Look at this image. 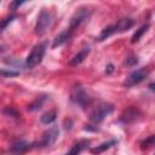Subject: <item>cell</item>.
<instances>
[{
    "label": "cell",
    "instance_id": "1",
    "mask_svg": "<svg viewBox=\"0 0 155 155\" xmlns=\"http://www.w3.org/2000/svg\"><path fill=\"white\" fill-rule=\"evenodd\" d=\"M46 48H47V42L46 41L35 45L33 47V50L30 51V53L28 54L27 59H25V67L28 69H33L38 64H40V62L42 61L44 54L46 52Z\"/></svg>",
    "mask_w": 155,
    "mask_h": 155
},
{
    "label": "cell",
    "instance_id": "2",
    "mask_svg": "<svg viewBox=\"0 0 155 155\" xmlns=\"http://www.w3.org/2000/svg\"><path fill=\"white\" fill-rule=\"evenodd\" d=\"M53 23V15L51 11L44 8L38 16V21L35 24V34L39 36H42L52 25Z\"/></svg>",
    "mask_w": 155,
    "mask_h": 155
},
{
    "label": "cell",
    "instance_id": "3",
    "mask_svg": "<svg viewBox=\"0 0 155 155\" xmlns=\"http://www.w3.org/2000/svg\"><path fill=\"white\" fill-rule=\"evenodd\" d=\"M114 110V105L110 103H102L99 104L97 108H94L92 110V113L90 114V120L93 124H99L102 122L107 116H109Z\"/></svg>",
    "mask_w": 155,
    "mask_h": 155
},
{
    "label": "cell",
    "instance_id": "4",
    "mask_svg": "<svg viewBox=\"0 0 155 155\" xmlns=\"http://www.w3.org/2000/svg\"><path fill=\"white\" fill-rule=\"evenodd\" d=\"M70 99L73 103H75L76 105H79L80 108H86L87 105H90L91 103V97L87 94V92L84 90L82 86L78 85L71 90L70 93Z\"/></svg>",
    "mask_w": 155,
    "mask_h": 155
},
{
    "label": "cell",
    "instance_id": "5",
    "mask_svg": "<svg viewBox=\"0 0 155 155\" xmlns=\"http://www.w3.org/2000/svg\"><path fill=\"white\" fill-rule=\"evenodd\" d=\"M58 136H59V130L57 126H52L50 127L48 130H46L42 134H41V138L39 139V142L36 143L38 147L40 148H45V147H50L52 145L57 139H58Z\"/></svg>",
    "mask_w": 155,
    "mask_h": 155
},
{
    "label": "cell",
    "instance_id": "6",
    "mask_svg": "<svg viewBox=\"0 0 155 155\" xmlns=\"http://www.w3.org/2000/svg\"><path fill=\"white\" fill-rule=\"evenodd\" d=\"M148 76V69L147 68H139L134 71H132L125 80H124V86L125 87H133L138 84H140L145 78Z\"/></svg>",
    "mask_w": 155,
    "mask_h": 155
},
{
    "label": "cell",
    "instance_id": "7",
    "mask_svg": "<svg viewBox=\"0 0 155 155\" xmlns=\"http://www.w3.org/2000/svg\"><path fill=\"white\" fill-rule=\"evenodd\" d=\"M91 15V11L90 8H86V7H81L79 8L74 15L73 17L70 18V23H69V29L70 30H74L75 28H78L84 21H86Z\"/></svg>",
    "mask_w": 155,
    "mask_h": 155
},
{
    "label": "cell",
    "instance_id": "8",
    "mask_svg": "<svg viewBox=\"0 0 155 155\" xmlns=\"http://www.w3.org/2000/svg\"><path fill=\"white\" fill-rule=\"evenodd\" d=\"M33 145H34L33 143H29V142H25V140H17V142L12 143L8 151L12 155H22V154L27 153L28 150H30L33 148Z\"/></svg>",
    "mask_w": 155,
    "mask_h": 155
},
{
    "label": "cell",
    "instance_id": "9",
    "mask_svg": "<svg viewBox=\"0 0 155 155\" xmlns=\"http://www.w3.org/2000/svg\"><path fill=\"white\" fill-rule=\"evenodd\" d=\"M71 34H73V30H70L69 28H67L65 30L61 31V33H59L58 35H56V38L53 39V42H52V48H56L57 46H61V45L65 44V42H67V41L70 39Z\"/></svg>",
    "mask_w": 155,
    "mask_h": 155
},
{
    "label": "cell",
    "instance_id": "10",
    "mask_svg": "<svg viewBox=\"0 0 155 155\" xmlns=\"http://www.w3.org/2000/svg\"><path fill=\"white\" fill-rule=\"evenodd\" d=\"M88 53H90V48H88V47H84L81 51H79V52L69 61V65H70V67H78L79 64H81V63L85 61V58H87Z\"/></svg>",
    "mask_w": 155,
    "mask_h": 155
},
{
    "label": "cell",
    "instance_id": "11",
    "mask_svg": "<svg viewBox=\"0 0 155 155\" xmlns=\"http://www.w3.org/2000/svg\"><path fill=\"white\" fill-rule=\"evenodd\" d=\"M139 117V111L134 108H131V109H127L120 117V120L124 122V124H131L133 121H136L137 119Z\"/></svg>",
    "mask_w": 155,
    "mask_h": 155
},
{
    "label": "cell",
    "instance_id": "12",
    "mask_svg": "<svg viewBox=\"0 0 155 155\" xmlns=\"http://www.w3.org/2000/svg\"><path fill=\"white\" fill-rule=\"evenodd\" d=\"M134 24V21L132 18H121L117 23H115V29H116V33H122V31H126L128 30L130 28H132Z\"/></svg>",
    "mask_w": 155,
    "mask_h": 155
},
{
    "label": "cell",
    "instance_id": "13",
    "mask_svg": "<svg viewBox=\"0 0 155 155\" xmlns=\"http://www.w3.org/2000/svg\"><path fill=\"white\" fill-rule=\"evenodd\" d=\"M115 144H116V140H115V139H110V140H107V142L101 143L99 145H97V147H94V148H91L90 151H91L93 155H98V154H101V153L108 150L109 148H111V147L115 145Z\"/></svg>",
    "mask_w": 155,
    "mask_h": 155
},
{
    "label": "cell",
    "instance_id": "14",
    "mask_svg": "<svg viewBox=\"0 0 155 155\" xmlns=\"http://www.w3.org/2000/svg\"><path fill=\"white\" fill-rule=\"evenodd\" d=\"M88 143H90V140H86V139L76 142V143L70 148V150H69L65 155H79L84 149H86V148H87Z\"/></svg>",
    "mask_w": 155,
    "mask_h": 155
},
{
    "label": "cell",
    "instance_id": "15",
    "mask_svg": "<svg viewBox=\"0 0 155 155\" xmlns=\"http://www.w3.org/2000/svg\"><path fill=\"white\" fill-rule=\"evenodd\" d=\"M114 33H116V29H115V24H110V25H107L102 29V31L99 33L98 35V40L99 41H103L108 38H110Z\"/></svg>",
    "mask_w": 155,
    "mask_h": 155
},
{
    "label": "cell",
    "instance_id": "16",
    "mask_svg": "<svg viewBox=\"0 0 155 155\" xmlns=\"http://www.w3.org/2000/svg\"><path fill=\"white\" fill-rule=\"evenodd\" d=\"M56 117H57V113L54 110H48L40 116V121L44 125H50L56 120Z\"/></svg>",
    "mask_w": 155,
    "mask_h": 155
},
{
    "label": "cell",
    "instance_id": "17",
    "mask_svg": "<svg viewBox=\"0 0 155 155\" xmlns=\"http://www.w3.org/2000/svg\"><path fill=\"white\" fill-rule=\"evenodd\" d=\"M148 29H149V24H143L139 29H137V31L133 34V36H132V42L134 44V42H137V41H139V39L143 36V34L144 33H147L148 31Z\"/></svg>",
    "mask_w": 155,
    "mask_h": 155
},
{
    "label": "cell",
    "instance_id": "18",
    "mask_svg": "<svg viewBox=\"0 0 155 155\" xmlns=\"http://www.w3.org/2000/svg\"><path fill=\"white\" fill-rule=\"evenodd\" d=\"M19 74V70H16L15 68H2L1 69V75L2 78H13V76H17Z\"/></svg>",
    "mask_w": 155,
    "mask_h": 155
},
{
    "label": "cell",
    "instance_id": "19",
    "mask_svg": "<svg viewBox=\"0 0 155 155\" xmlns=\"http://www.w3.org/2000/svg\"><path fill=\"white\" fill-rule=\"evenodd\" d=\"M154 144H155V136H150V137H148L147 139H144L140 143V148L142 149H147V148H149V147H151Z\"/></svg>",
    "mask_w": 155,
    "mask_h": 155
},
{
    "label": "cell",
    "instance_id": "20",
    "mask_svg": "<svg viewBox=\"0 0 155 155\" xmlns=\"http://www.w3.org/2000/svg\"><path fill=\"white\" fill-rule=\"evenodd\" d=\"M137 63H138L137 56H130V57H127L126 61H125V64L128 65V67H133V65H136Z\"/></svg>",
    "mask_w": 155,
    "mask_h": 155
},
{
    "label": "cell",
    "instance_id": "21",
    "mask_svg": "<svg viewBox=\"0 0 155 155\" xmlns=\"http://www.w3.org/2000/svg\"><path fill=\"white\" fill-rule=\"evenodd\" d=\"M15 18H16V16H15V15H11V16L6 17V18L2 21V24H1V30H5V29H6V27H7V24H8V23H11V22H12Z\"/></svg>",
    "mask_w": 155,
    "mask_h": 155
},
{
    "label": "cell",
    "instance_id": "22",
    "mask_svg": "<svg viewBox=\"0 0 155 155\" xmlns=\"http://www.w3.org/2000/svg\"><path fill=\"white\" fill-rule=\"evenodd\" d=\"M105 68H107V69H105V73H107V74H111V73L115 70V68H114L113 64H108Z\"/></svg>",
    "mask_w": 155,
    "mask_h": 155
},
{
    "label": "cell",
    "instance_id": "23",
    "mask_svg": "<svg viewBox=\"0 0 155 155\" xmlns=\"http://www.w3.org/2000/svg\"><path fill=\"white\" fill-rule=\"evenodd\" d=\"M23 4V1H15V2H12L10 6H11V8H16L17 6H19V5H22Z\"/></svg>",
    "mask_w": 155,
    "mask_h": 155
},
{
    "label": "cell",
    "instance_id": "24",
    "mask_svg": "<svg viewBox=\"0 0 155 155\" xmlns=\"http://www.w3.org/2000/svg\"><path fill=\"white\" fill-rule=\"evenodd\" d=\"M148 87H149V90H150L151 92H154V93H155V82L149 84V86H148Z\"/></svg>",
    "mask_w": 155,
    "mask_h": 155
},
{
    "label": "cell",
    "instance_id": "25",
    "mask_svg": "<svg viewBox=\"0 0 155 155\" xmlns=\"http://www.w3.org/2000/svg\"><path fill=\"white\" fill-rule=\"evenodd\" d=\"M154 155H155V153H154Z\"/></svg>",
    "mask_w": 155,
    "mask_h": 155
}]
</instances>
